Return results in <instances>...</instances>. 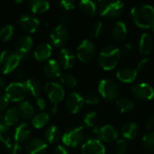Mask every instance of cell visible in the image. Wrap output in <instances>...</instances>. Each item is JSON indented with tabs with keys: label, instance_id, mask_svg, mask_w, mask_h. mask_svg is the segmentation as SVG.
<instances>
[{
	"label": "cell",
	"instance_id": "obj_39",
	"mask_svg": "<svg viewBox=\"0 0 154 154\" xmlns=\"http://www.w3.org/2000/svg\"><path fill=\"white\" fill-rule=\"evenodd\" d=\"M0 142L3 144H5L6 149H8L11 152L13 144L11 143V138L7 130H0Z\"/></svg>",
	"mask_w": 154,
	"mask_h": 154
},
{
	"label": "cell",
	"instance_id": "obj_49",
	"mask_svg": "<svg viewBox=\"0 0 154 154\" xmlns=\"http://www.w3.org/2000/svg\"><path fill=\"white\" fill-rule=\"evenodd\" d=\"M146 126H147L148 129H151V130L154 129V115L151 116L148 118V120L146 122Z\"/></svg>",
	"mask_w": 154,
	"mask_h": 154
},
{
	"label": "cell",
	"instance_id": "obj_9",
	"mask_svg": "<svg viewBox=\"0 0 154 154\" xmlns=\"http://www.w3.org/2000/svg\"><path fill=\"white\" fill-rule=\"evenodd\" d=\"M27 94L25 86L22 82H14L9 84L5 88L6 97L14 102H19L23 100Z\"/></svg>",
	"mask_w": 154,
	"mask_h": 154
},
{
	"label": "cell",
	"instance_id": "obj_31",
	"mask_svg": "<svg viewBox=\"0 0 154 154\" xmlns=\"http://www.w3.org/2000/svg\"><path fill=\"white\" fill-rule=\"evenodd\" d=\"M19 118H20V115H19L18 109L15 107L9 108L5 112V115L4 116V119H5V122L7 127L15 125L18 122Z\"/></svg>",
	"mask_w": 154,
	"mask_h": 154
},
{
	"label": "cell",
	"instance_id": "obj_7",
	"mask_svg": "<svg viewBox=\"0 0 154 154\" xmlns=\"http://www.w3.org/2000/svg\"><path fill=\"white\" fill-rule=\"evenodd\" d=\"M93 134L97 137L96 139L99 140L100 142L103 141L106 143H112L116 140L118 136L117 131L111 125L95 127L93 130Z\"/></svg>",
	"mask_w": 154,
	"mask_h": 154
},
{
	"label": "cell",
	"instance_id": "obj_12",
	"mask_svg": "<svg viewBox=\"0 0 154 154\" xmlns=\"http://www.w3.org/2000/svg\"><path fill=\"white\" fill-rule=\"evenodd\" d=\"M132 93L134 97L139 100H150L153 98V88L148 83H139L132 88Z\"/></svg>",
	"mask_w": 154,
	"mask_h": 154
},
{
	"label": "cell",
	"instance_id": "obj_27",
	"mask_svg": "<svg viewBox=\"0 0 154 154\" xmlns=\"http://www.w3.org/2000/svg\"><path fill=\"white\" fill-rule=\"evenodd\" d=\"M17 109H18V112H19L21 118H23L24 120H29V119L33 117L34 109L29 102H27V101L22 102L19 105Z\"/></svg>",
	"mask_w": 154,
	"mask_h": 154
},
{
	"label": "cell",
	"instance_id": "obj_52",
	"mask_svg": "<svg viewBox=\"0 0 154 154\" xmlns=\"http://www.w3.org/2000/svg\"><path fill=\"white\" fill-rule=\"evenodd\" d=\"M5 79L0 76V89L5 88Z\"/></svg>",
	"mask_w": 154,
	"mask_h": 154
},
{
	"label": "cell",
	"instance_id": "obj_3",
	"mask_svg": "<svg viewBox=\"0 0 154 154\" xmlns=\"http://www.w3.org/2000/svg\"><path fill=\"white\" fill-rule=\"evenodd\" d=\"M97 8L101 16L113 19L122 15L125 11V4L121 1L102 0L98 2Z\"/></svg>",
	"mask_w": 154,
	"mask_h": 154
},
{
	"label": "cell",
	"instance_id": "obj_21",
	"mask_svg": "<svg viewBox=\"0 0 154 154\" xmlns=\"http://www.w3.org/2000/svg\"><path fill=\"white\" fill-rule=\"evenodd\" d=\"M52 52V47L46 42L40 43L34 50L33 56L38 61H44L48 60Z\"/></svg>",
	"mask_w": 154,
	"mask_h": 154
},
{
	"label": "cell",
	"instance_id": "obj_13",
	"mask_svg": "<svg viewBox=\"0 0 154 154\" xmlns=\"http://www.w3.org/2000/svg\"><path fill=\"white\" fill-rule=\"evenodd\" d=\"M20 27L27 32H34L40 26V21L36 16L29 14H23L18 20Z\"/></svg>",
	"mask_w": 154,
	"mask_h": 154
},
{
	"label": "cell",
	"instance_id": "obj_17",
	"mask_svg": "<svg viewBox=\"0 0 154 154\" xmlns=\"http://www.w3.org/2000/svg\"><path fill=\"white\" fill-rule=\"evenodd\" d=\"M33 41L30 36H23L16 42V52L21 56V60L27 59L28 52L32 47Z\"/></svg>",
	"mask_w": 154,
	"mask_h": 154
},
{
	"label": "cell",
	"instance_id": "obj_48",
	"mask_svg": "<svg viewBox=\"0 0 154 154\" xmlns=\"http://www.w3.org/2000/svg\"><path fill=\"white\" fill-rule=\"evenodd\" d=\"M22 152V147L20 146L19 143H15L14 145H13L12 150H11V153L12 154H20Z\"/></svg>",
	"mask_w": 154,
	"mask_h": 154
},
{
	"label": "cell",
	"instance_id": "obj_50",
	"mask_svg": "<svg viewBox=\"0 0 154 154\" xmlns=\"http://www.w3.org/2000/svg\"><path fill=\"white\" fill-rule=\"evenodd\" d=\"M7 125L5 122V119H4V116H2L0 115V130H7Z\"/></svg>",
	"mask_w": 154,
	"mask_h": 154
},
{
	"label": "cell",
	"instance_id": "obj_25",
	"mask_svg": "<svg viewBox=\"0 0 154 154\" xmlns=\"http://www.w3.org/2000/svg\"><path fill=\"white\" fill-rule=\"evenodd\" d=\"M153 48V37L149 32H144L140 38L139 51L142 54L146 55L151 52Z\"/></svg>",
	"mask_w": 154,
	"mask_h": 154
},
{
	"label": "cell",
	"instance_id": "obj_22",
	"mask_svg": "<svg viewBox=\"0 0 154 154\" xmlns=\"http://www.w3.org/2000/svg\"><path fill=\"white\" fill-rule=\"evenodd\" d=\"M111 34L112 37L117 42H122L125 40L127 35V27L125 23L122 21L116 22L111 29Z\"/></svg>",
	"mask_w": 154,
	"mask_h": 154
},
{
	"label": "cell",
	"instance_id": "obj_2",
	"mask_svg": "<svg viewBox=\"0 0 154 154\" xmlns=\"http://www.w3.org/2000/svg\"><path fill=\"white\" fill-rule=\"evenodd\" d=\"M121 50L115 45H107L98 55V63L104 69L110 70L115 69L121 58Z\"/></svg>",
	"mask_w": 154,
	"mask_h": 154
},
{
	"label": "cell",
	"instance_id": "obj_51",
	"mask_svg": "<svg viewBox=\"0 0 154 154\" xmlns=\"http://www.w3.org/2000/svg\"><path fill=\"white\" fill-rule=\"evenodd\" d=\"M25 76H26V74H25L23 71H19L18 74L16 75V77H17L19 79H23L25 78Z\"/></svg>",
	"mask_w": 154,
	"mask_h": 154
},
{
	"label": "cell",
	"instance_id": "obj_1",
	"mask_svg": "<svg viewBox=\"0 0 154 154\" xmlns=\"http://www.w3.org/2000/svg\"><path fill=\"white\" fill-rule=\"evenodd\" d=\"M134 23L141 28L154 27V7L148 4H138L132 8Z\"/></svg>",
	"mask_w": 154,
	"mask_h": 154
},
{
	"label": "cell",
	"instance_id": "obj_53",
	"mask_svg": "<svg viewBox=\"0 0 154 154\" xmlns=\"http://www.w3.org/2000/svg\"><path fill=\"white\" fill-rule=\"evenodd\" d=\"M152 31H153V34H154V27H153V30H152Z\"/></svg>",
	"mask_w": 154,
	"mask_h": 154
},
{
	"label": "cell",
	"instance_id": "obj_18",
	"mask_svg": "<svg viewBox=\"0 0 154 154\" xmlns=\"http://www.w3.org/2000/svg\"><path fill=\"white\" fill-rule=\"evenodd\" d=\"M138 75V70L135 68H131V67H125L120 69L116 72V77L117 79L125 83H132L134 82Z\"/></svg>",
	"mask_w": 154,
	"mask_h": 154
},
{
	"label": "cell",
	"instance_id": "obj_46",
	"mask_svg": "<svg viewBox=\"0 0 154 154\" xmlns=\"http://www.w3.org/2000/svg\"><path fill=\"white\" fill-rule=\"evenodd\" d=\"M53 154H69L67 149L65 147H63L62 145H58L55 149H54V152Z\"/></svg>",
	"mask_w": 154,
	"mask_h": 154
},
{
	"label": "cell",
	"instance_id": "obj_47",
	"mask_svg": "<svg viewBox=\"0 0 154 154\" xmlns=\"http://www.w3.org/2000/svg\"><path fill=\"white\" fill-rule=\"evenodd\" d=\"M36 105H37V106H38L41 110H43V109L46 107V102H45V100H44L43 98H42L41 97L36 98Z\"/></svg>",
	"mask_w": 154,
	"mask_h": 154
},
{
	"label": "cell",
	"instance_id": "obj_24",
	"mask_svg": "<svg viewBox=\"0 0 154 154\" xmlns=\"http://www.w3.org/2000/svg\"><path fill=\"white\" fill-rule=\"evenodd\" d=\"M45 75L50 79H56L60 75V66L55 60H49L43 66Z\"/></svg>",
	"mask_w": 154,
	"mask_h": 154
},
{
	"label": "cell",
	"instance_id": "obj_44",
	"mask_svg": "<svg viewBox=\"0 0 154 154\" xmlns=\"http://www.w3.org/2000/svg\"><path fill=\"white\" fill-rule=\"evenodd\" d=\"M133 51H134V45L132 43H125L121 50V54L129 55L133 52Z\"/></svg>",
	"mask_w": 154,
	"mask_h": 154
},
{
	"label": "cell",
	"instance_id": "obj_30",
	"mask_svg": "<svg viewBox=\"0 0 154 154\" xmlns=\"http://www.w3.org/2000/svg\"><path fill=\"white\" fill-rule=\"evenodd\" d=\"M79 7L81 11L89 16H94L97 11V4L91 0H82L79 2Z\"/></svg>",
	"mask_w": 154,
	"mask_h": 154
},
{
	"label": "cell",
	"instance_id": "obj_34",
	"mask_svg": "<svg viewBox=\"0 0 154 154\" xmlns=\"http://www.w3.org/2000/svg\"><path fill=\"white\" fill-rule=\"evenodd\" d=\"M143 145L147 151L154 152V132H149L143 135Z\"/></svg>",
	"mask_w": 154,
	"mask_h": 154
},
{
	"label": "cell",
	"instance_id": "obj_36",
	"mask_svg": "<svg viewBox=\"0 0 154 154\" xmlns=\"http://www.w3.org/2000/svg\"><path fill=\"white\" fill-rule=\"evenodd\" d=\"M60 82L64 86H66L68 88H74L77 85L76 78L72 74H69V73H64V74L60 75Z\"/></svg>",
	"mask_w": 154,
	"mask_h": 154
},
{
	"label": "cell",
	"instance_id": "obj_45",
	"mask_svg": "<svg viewBox=\"0 0 154 154\" xmlns=\"http://www.w3.org/2000/svg\"><path fill=\"white\" fill-rule=\"evenodd\" d=\"M9 99L6 97L5 95H0V113L3 112L8 106Z\"/></svg>",
	"mask_w": 154,
	"mask_h": 154
},
{
	"label": "cell",
	"instance_id": "obj_20",
	"mask_svg": "<svg viewBox=\"0 0 154 154\" xmlns=\"http://www.w3.org/2000/svg\"><path fill=\"white\" fill-rule=\"evenodd\" d=\"M31 134H32V131L30 126L26 123H23L15 128L14 133V137L17 143H21L29 140Z\"/></svg>",
	"mask_w": 154,
	"mask_h": 154
},
{
	"label": "cell",
	"instance_id": "obj_43",
	"mask_svg": "<svg viewBox=\"0 0 154 154\" xmlns=\"http://www.w3.org/2000/svg\"><path fill=\"white\" fill-rule=\"evenodd\" d=\"M149 63H150V60L148 58H144L143 60H141L138 63H137V70L138 71H142V70H145L148 67H149Z\"/></svg>",
	"mask_w": 154,
	"mask_h": 154
},
{
	"label": "cell",
	"instance_id": "obj_11",
	"mask_svg": "<svg viewBox=\"0 0 154 154\" xmlns=\"http://www.w3.org/2000/svg\"><path fill=\"white\" fill-rule=\"evenodd\" d=\"M69 30L65 24H59L51 32V40L54 46L60 47L69 40Z\"/></svg>",
	"mask_w": 154,
	"mask_h": 154
},
{
	"label": "cell",
	"instance_id": "obj_10",
	"mask_svg": "<svg viewBox=\"0 0 154 154\" xmlns=\"http://www.w3.org/2000/svg\"><path fill=\"white\" fill-rule=\"evenodd\" d=\"M45 93L47 94L49 99L55 105L62 101L65 97L64 88L58 83L53 81H49L45 84L44 87Z\"/></svg>",
	"mask_w": 154,
	"mask_h": 154
},
{
	"label": "cell",
	"instance_id": "obj_8",
	"mask_svg": "<svg viewBox=\"0 0 154 154\" xmlns=\"http://www.w3.org/2000/svg\"><path fill=\"white\" fill-rule=\"evenodd\" d=\"M96 47L90 40H84L77 48V56L83 63H88L94 58Z\"/></svg>",
	"mask_w": 154,
	"mask_h": 154
},
{
	"label": "cell",
	"instance_id": "obj_6",
	"mask_svg": "<svg viewBox=\"0 0 154 154\" xmlns=\"http://www.w3.org/2000/svg\"><path fill=\"white\" fill-rule=\"evenodd\" d=\"M62 143L67 146L77 147L85 140V133L82 126H77L69 129L61 137Z\"/></svg>",
	"mask_w": 154,
	"mask_h": 154
},
{
	"label": "cell",
	"instance_id": "obj_15",
	"mask_svg": "<svg viewBox=\"0 0 154 154\" xmlns=\"http://www.w3.org/2000/svg\"><path fill=\"white\" fill-rule=\"evenodd\" d=\"M82 154H106V148L103 143L96 139H89L85 142L81 148Z\"/></svg>",
	"mask_w": 154,
	"mask_h": 154
},
{
	"label": "cell",
	"instance_id": "obj_42",
	"mask_svg": "<svg viewBox=\"0 0 154 154\" xmlns=\"http://www.w3.org/2000/svg\"><path fill=\"white\" fill-rule=\"evenodd\" d=\"M99 97L95 94H89L85 98V102L88 105H97L99 103Z\"/></svg>",
	"mask_w": 154,
	"mask_h": 154
},
{
	"label": "cell",
	"instance_id": "obj_4",
	"mask_svg": "<svg viewBox=\"0 0 154 154\" xmlns=\"http://www.w3.org/2000/svg\"><path fill=\"white\" fill-rule=\"evenodd\" d=\"M21 56L13 51H4L0 53V71L8 74L14 70L21 61Z\"/></svg>",
	"mask_w": 154,
	"mask_h": 154
},
{
	"label": "cell",
	"instance_id": "obj_26",
	"mask_svg": "<svg viewBox=\"0 0 154 154\" xmlns=\"http://www.w3.org/2000/svg\"><path fill=\"white\" fill-rule=\"evenodd\" d=\"M27 93L31 94L35 98L40 97L42 93V85L39 81L33 79H29L23 82Z\"/></svg>",
	"mask_w": 154,
	"mask_h": 154
},
{
	"label": "cell",
	"instance_id": "obj_23",
	"mask_svg": "<svg viewBox=\"0 0 154 154\" xmlns=\"http://www.w3.org/2000/svg\"><path fill=\"white\" fill-rule=\"evenodd\" d=\"M139 126L134 122H129L125 124L121 128V134L123 137L128 140L135 139L139 134Z\"/></svg>",
	"mask_w": 154,
	"mask_h": 154
},
{
	"label": "cell",
	"instance_id": "obj_40",
	"mask_svg": "<svg viewBox=\"0 0 154 154\" xmlns=\"http://www.w3.org/2000/svg\"><path fill=\"white\" fill-rule=\"evenodd\" d=\"M97 122V113L92 111L88 112L84 117V124L88 127H93Z\"/></svg>",
	"mask_w": 154,
	"mask_h": 154
},
{
	"label": "cell",
	"instance_id": "obj_38",
	"mask_svg": "<svg viewBox=\"0 0 154 154\" xmlns=\"http://www.w3.org/2000/svg\"><path fill=\"white\" fill-rule=\"evenodd\" d=\"M103 29V23L101 21H96L95 23H93L90 26L89 29V35L92 38H97Z\"/></svg>",
	"mask_w": 154,
	"mask_h": 154
},
{
	"label": "cell",
	"instance_id": "obj_37",
	"mask_svg": "<svg viewBox=\"0 0 154 154\" xmlns=\"http://www.w3.org/2000/svg\"><path fill=\"white\" fill-rule=\"evenodd\" d=\"M128 150L127 142L125 139H119L114 145V151L116 154H125Z\"/></svg>",
	"mask_w": 154,
	"mask_h": 154
},
{
	"label": "cell",
	"instance_id": "obj_35",
	"mask_svg": "<svg viewBox=\"0 0 154 154\" xmlns=\"http://www.w3.org/2000/svg\"><path fill=\"white\" fill-rule=\"evenodd\" d=\"M14 32V27L12 24H7L4 26L0 31V40L2 42H7L9 41Z\"/></svg>",
	"mask_w": 154,
	"mask_h": 154
},
{
	"label": "cell",
	"instance_id": "obj_33",
	"mask_svg": "<svg viewBox=\"0 0 154 154\" xmlns=\"http://www.w3.org/2000/svg\"><path fill=\"white\" fill-rule=\"evenodd\" d=\"M49 119H50V116L47 113L42 112L34 116L32 118V125L35 128H42L48 123Z\"/></svg>",
	"mask_w": 154,
	"mask_h": 154
},
{
	"label": "cell",
	"instance_id": "obj_5",
	"mask_svg": "<svg viewBox=\"0 0 154 154\" xmlns=\"http://www.w3.org/2000/svg\"><path fill=\"white\" fill-rule=\"evenodd\" d=\"M98 92L103 98L107 101H112L117 98L119 95V87L113 79H102L98 85Z\"/></svg>",
	"mask_w": 154,
	"mask_h": 154
},
{
	"label": "cell",
	"instance_id": "obj_16",
	"mask_svg": "<svg viewBox=\"0 0 154 154\" xmlns=\"http://www.w3.org/2000/svg\"><path fill=\"white\" fill-rule=\"evenodd\" d=\"M28 154H45L48 150V144L40 138H33L28 141L25 146Z\"/></svg>",
	"mask_w": 154,
	"mask_h": 154
},
{
	"label": "cell",
	"instance_id": "obj_14",
	"mask_svg": "<svg viewBox=\"0 0 154 154\" xmlns=\"http://www.w3.org/2000/svg\"><path fill=\"white\" fill-rule=\"evenodd\" d=\"M85 103V98L77 92H73L69 94L66 100H65V106L66 108L71 113V114H77L80 111L83 105Z\"/></svg>",
	"mask_w": 154,
	"mask_h": 154
},
{
	"label": "cell",
	"instance_id": "obj_29",
	"mask_svg": "<svg viewBox=\"0 0 154 154\" xmlns=\"http://www.w3.org/2000/svg\"><path fill=\"white\" fill-rule=\"evenodd\" d=\"M44 137H45V140H46L47 143H55L60 138V131L57 126L51 125L45 131Z\"/></svg>",
	"mask_w": 154,
	"mask_h": 154
},
{
	"label": "cell",
	"instance_id": "obj_28",
	"mask_svg": "<svg viewBox=\"0 0 154 154\" xmlns=\"http://www.w3.org/2000/svg\"><path fill=\"white\" fill-rule=\"evenodd\" d=\"M31 11L34 14H42L49 10L50 4L47 1L42 0H32L28 2Z\"/></svg>",
	"mask_w": 154,
	"mask_h": 154
},
{
	"label": "cell",
	"instance_id": "obj_32",
	"mask_svg": "<svg viewBox=\"0 0 154 154\" xmlns=\"http://www.w3.org/2000/svg\"><path fill=\"white\" fill-rule=\"evenodd\" d=\"M116 106L118 108V110H120L123 113L132 111L134 108V103L133 102V100L125 97L117 99L116 101Z\"/></svg>",
	"mask_w": 154,
	"mask_h": 154
},
{
	"label": "cell",
	"instance_id": "obj_41",
	"mask_svg": "<svg viewBox=\"0 0 154 154\" xmlns=\"http://www.w3.org/2000/svg\"><path fill=\"white\" fill-rule=\"evenodd\" d=\"M60 5L64 10H71L75 7L76 3L73 0H63L61 2H60Z\"/></svg>",
	"mask_w": 154,
	"mask_h": 154
},
{
	"label": "cell",
	"instance_id": "obj_19",
	"mask_svg": "<svg viewBox=\"0 0 154 154\" xmlns=\"http://www.w3.org/2000/svg\"><path fill=\"white\" fill-rule=\"evenodd\" d=\"M75 62V56L69 49H62L58 57V63L60 64V68L65 69H70L74 66Z\"/></svg>",
	"mask_w": 154,
	"mask_h": 154
}]
</instances>
